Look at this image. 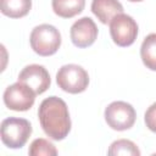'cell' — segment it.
I'll list each match as a JSON object with an SVG mask.
<instances>
[{
  "label": "cell",
  "mask_w": 156,
  "mask_h": 156,
  "mask_svg": "<svg viewBox=\"0 0 156 156\" xmlns=\"http://www.w3.org/2000/svg\"><path fill=\"white\" fill-rule=\"evenodd\" d=\"M1 141L10 149H21L32 134L29 121L18 117H9L1 122Z\"/></svg>",
  "instance_id": "obj_3"
},
{
  "label": "cell",
  "mask_w": 156,
  "mask_h": 156,
  "mask_svg": "<svg viewBox=\"0 0 156 156\" xmlns=\"http://www.w3.org/2000/svg\"><path fill=\"white\" fill-rule=\"evenodd\" d=\"M69 34L77 48H88L98 38V27L90 17H82L72 24Z\"/></svg>",
  "instance_id": "obj_9"
},
{
  "label": "cell",
  "mask_w": 156,
  "mask_h": 156,
  "mask_svg": "<svg viewBox=\"0 0 156 156\" xmlns=\"http://www.w3.org/2000/svg\"><path fill=\"white\" fill-rule=\"evenodd\" d=\"M2 15L10 18H21L32 9V0H0Z\"/></svg>",
  "instance_id": "obj_12"
},
{
  "label": "cell",
  "mask_w": 156,
  "mask_h": 156,
  "mask_svg": "<svg viewBox=\"0 0 156 156\" xmlns=\"http://www.w3.org/2000/svg\"><path fill=\"white\" fill-rule=\"evenodd\" d=\"M38 117L44 133L52 140L65 139L71 130V118L67 104L57 98L50 96L41 101Z\"/></svg>",
  "instance_id": "obj_1"
},
{
  "label": "cell",
  "mask_w": 156,
  "mask_h": 156,
  "mask_svg": "<svg viewBox=\"0 0 156 156\" xmlns=\"http://www.w3.org/2000/svg\"><path fill=\"white\" fill-rule=\"evenodd\" d=\"M56 83L63 91L69 94H78L83 93L88 88L89 76L82 66L68 63L57 71Z\"/></svg>",
  "instance_id": "obj_4"
},
{
  "label": "cell",
  "mask_w": 156,
  "mask_h": 156,
  "mask_svg": "<svg viewBox=\"0 0 156 156\" xmlns=\"http://www.w3.org/2000/svg\"><path fill=\"white\" fill-rule=\"evenodd\" d=\"M128 1H132V2H138V1H143V0H128Z\"/></svg>",
  "instance_id": "obj_17"
},
{
  "label": "cell",
  "mask_w": 156,
  "mask_h": 156,
  "mask_svg": "<svg viewBox=\"0 0 156 156\" xmlns=\"http://www.w3.org/2000/svg\"><path fill=\"white\" fill-rule=\"evenodd\" d=\"M144 119H145V124L146 127L156 133V102H154L145 112V116H144Z\"/></svg>",
  "instance_id": "obj_16"
},
{
  "label": "cell",
  "mask_w": 156,
  "mask_h": 156,
  "mask_svg": "<svg viewBox=\"0 0 156 156\" xmlns=\"http://www.w3.org/2000/svg\"><path fill=\"white\" fill-rule=\"evenodd\" d=\"M18 82L27 84L35 91L37 95L45 93L51 84L50 74L46 68L37 63L26 66L18 74Z\"/></svg>",
  "instance_id": "obj_8"
},
{
  "label": "cell",
  "mask_w": 156,
  "mask_h": 156,
  "mask_svg": "<svg viewBox=\"0 0 156 156\" xmlns=\"http://www.w3.org/2000/svg\"><path fill=\"white\" fill-rule=\"evenodd\" d=\"M33 51L40 56L54 55L61 45V34L51 24L43 23L33 28L29 37Z\"/></svg>",
  "instance_id": "obj_2"
},
{
  "label": "cell",
  "mask_w": 156,
  "mask_h": 156,
  "mask_svg": "<svg viewBox=\"0 0 156 156\" xmlns=\"http://www.w3.org/2000/svg\"><path fill=\"white\" fill-rule=\"evenodd\" d=\"M110 34L115 44L126 48L132 45L138 35V24L126 13H118L110 22Z\"/></svg>",
  "instance_id": "obj_6"
},
{
  "label": "cell",
  "mask_w": 156,
  "mask_h": 156,
  "mask_svg": "<svg viewBox=\"0 0 156 156\" xmlns=\"http://www.w3.org/2000/svg\"><path fill=\"white\" fill-rule=\"evenodd\" d=\"M35 91L22 82L13 83L4 91V104L12 111H27L35 101Z\"/></svg>",
  "instance_id": "obj_7"
},
{
  "label": "cell",
  "mask_w": 156,
  "mask_h": 156,
  "mask_svg": "<svg viewBox=\"0 0 156 156\" xmlns=\"http://www.w3.org/2000/svg\"><path fill=\"white\" fill-rule=\"evenodd\" d=\"M54 12L62 18H72L84 10L85 0H52Z\"/></svg>",
  "instance_id": "obj_11"
},
{
  "label": "cell",
  "mask_w": 156,
  "mask_h": 156,
  "mask_svg": "<svg viewBox=\"0 0 156 156\" xmlns=\"http://www.w3.org/2000/svg\"><path fill=\"white\" fill-rule=\"evenodd\" d=\"M28 154L30 156H56L57 155V150L55 147V145L52 143H50L46 139L43 138H38L35 140L32 141Z\"/></svg>",
  "instance_id": "obj_15"
},
{
  "label": "cell",
  "mask_w": 156,
  "mask_h": 156,
  "mask_svg": "<svg viewBox=\"0 0 156 156\" xmlns=\"http://www.w3.org/2000/svg\"><path fill=\"white\" fill-rule=\"evenodd\" d=\"M140 56L146 68L156 71V33L146 35L140 46Z\"/></svg>",
  "instance_id": "obj_13"
},
{
  "label": "cell",
  "mask_w": 156,
  "mask_h": 156,
  "mask_svg": "<svg viewBox=\"0 0 156 156\" xmlns=\"http://www.w3.org/2000/svg\"><path fill=\"white\" fill-rule=\"evenodd\" d=\"M136 112L126 101H113L105 108V121L115 130H127L135 123Z\"/></svg>",
  "instance_id": "obj_5"
},
{
  "label": "cell",
  "mask_w": 156,
  "mask_h": 156,
  "mask_svg": "<svg viewBox=\"0 0 156 156\" xmlns=\"http://www.w3.org/2000/svg\"><path fill=\"white\" fill-rule=\"evenodd\" d=\"M107 154L110 156H118V155H129V156H139L140 155V150L138 149V146L128 139H118L116 141H113L110 147Z\"/></svg>",
  "instance_id": "obj_14"
},
{
  "label": "cell",
  "mask_w": 156,
  "mask_h": 156,
  "mask_svg": "<svg viewBox=\"0 0 156 156\" xmlns=\"http://www.w3.org/2000/svg\"><path fill=\"white\" fill-rule=\"evenodd\" d=\"M91 11L101 23L107 24L115 16L123 12V6L118 0H93Z\"/></svg>",
  "instance_id": "obj_10"
}]
</instances>
